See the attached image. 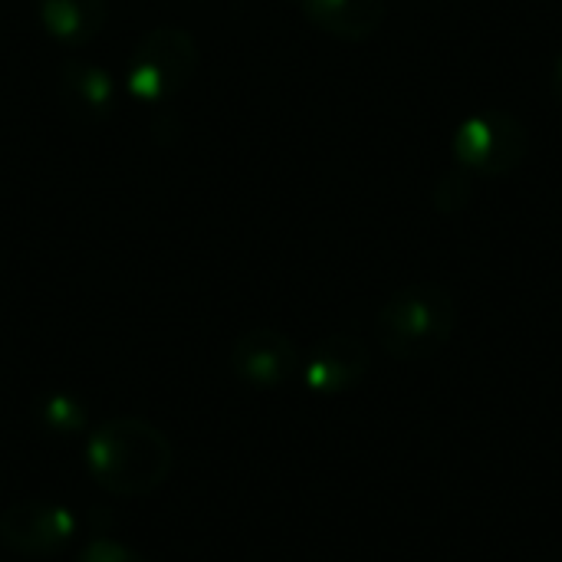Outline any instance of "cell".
<instances>
[{
  "mask_svg": "<svg viewBox=\"0 0 562 562\" xmlns=\"http://www.w3.org/2000/svg\"><path fill=\"white\" fill-rule=\"evenodd\" d=\"M36 16L59 46L82 49L102 33L109 7L105 0H36Z\"/></svg>",
  "mask_w": 562,
  "mask_h": 562,
  "instance_id": "10",
  "label": "cell"
},
{
  "mask_svg": "<svg viewBox=\"0 0 562 562\" xmlns=\"http://www.w3.org/2000/svg\"><path fill=\"white\" fill-rule=\"evenodd\" d=\"M530 128L507 109H477L451 132V155L461 171L477 178H504L524 165Z\"/></svg>",
  "mask_w": 562,
  "mask_h": 562,
  "instance_id": "4",
  "label": "cell"
},
{
  "mask_svg": "<svg viewBox=\"0 0 562 562\" xmlns=\"http://www.w3.org/2000/svg\"><path fill=\"white\" fill-rule=\"evenodd\" d=\"M0 562H3V560H0Z\"/></svg>",
  "mask_w": 562,
  "mask_h": 562,
  "instance_id": "15",
  "label": "cell"
},
{
  "mask_svg": "<svg viewBox=\"0 0 562 562\" xmlns=\"http://www.w3.org/2000/svg\"><path fill=\"white\" fill-rule=\"evenodd\" d=\"M79 533V517L66 504L23 501L0 514V543L16 557H53Z\"/></svg>",
  "mask_w": 562,
  "mask_h": 562,
  "instance_id": "5",
  "label": "cell"
},
{
  "mask_svg": "<svg viewBox=\"0 0 562 562\" xmlns=\"http://www.w3.org/2000/svg\"><path fill=\"white\" fill-rule=\"evenodd\" d=\"M454 329L458 303L438 283H412L395 290L375 316V336L398 362L435 359L451 342Z\"/></svg>",
  "mask_w": 562,
  "mask_h": 562,
  "instance_id": "2",
  "label": "cell"
},
{
  "mask_svg": "<svg viewBox=\"0 0 562 562\" xmlns=\"http://www.w3.org/2000/svg\"><path fill=\"white\" fill-rule=\"evenodd\" d=\"M56 95L63 109L79 122H99L115 105V79L99 63L69 56L56 76Z\"/></svg>",
  "mask_w": 562,
  "mask_h": 562,
  "instance_id": "8",
  "label": "cell"
},
{
  "mask_svg": "<svg viewBox=\"0 0 562 562\" xmlns=\"http://www.w3.org/2000/svg\"><path fill=\"white\" fill-rule=\"evenodd\" d=\"M293 3L316 30L346 43H362L375 36L389 13V0H293Z\"/></svg>",
  "mask_w": 562,
  "mask_h": 562,
  "instance_id": "9",
  "label": "cell"
},
{
  "mask_svg": "<svg viewBox=\"0 0 562 562\" xmlns=\"http://www.w3.org/2000/svg\"><path fill=\"white\" fill-rule=\"evenodd\" d=\"M36 425L53 438H76L86 431V408L69 392H46L36 402Z\"/></svg>",
  "mask_w": 562,
  "mask_h": 562,
  "instance_id": "11",
  "label": "cell"
},
{
  "mask_svg": "<svg viewBox=\"0 0 562 562\" xmlns=\"http://www.w3.org/2000/svg\"><path fill=\"white\" fill-rule=\"evenodd\" d=\"M92 481L115 497H148L161 491L175 468L171 441L142 418H109L86 438Z\"/></svg>",
  "mask_w": 562,
  "mask_h": 562,
  "instance_id": "1",
  "label": "cell"
},
{
  "mask_svg": "<svg viewBox=\"0 0 562 562\" xmlns=\"http://www.w3.org/2000/svg\"><path fill=\"white\" fill-rule=\"evenodd\" d=\"M300 349L280 329H247L231 346V369L250 389H280L300 372Z\"/></svg>",
  "mask_w": 562,
  "mask_h": 562,
  "instance_id": "6",
  "label": "cell"
},
{
  "mask_svg": "<svg viewBox=\"0 0 562 562\" xmlns=\"http://www.w3.org/2000/svg\"><path fill=\"white\" fill-rule=\"evenodd\" d=\"M550 92H553L557 105L562 109V49L560 56L553 59V69H550Z\"/></svg>",
  "mask_w": 562,
  "mask_h": 562,
  "instance_id": "14",
  "label": "cell"
},
{
  "mask_svg": "<svg viewBox=\"0 0 562 562\" xmlns=\"http://www.w3.org/2000/svg\"><path fill=\"white\" fill-rule=\"evenodd\" d=\"M471 194H474L471 175L458 168V171H448L441 178V184L435 188V204H438L441 214H461L471 204Z\"/></svg>",
  "mask_w": 562,
  "mask_h": 562,
  "instance_id": "12",
  "label": "cell"
},
{
  "mask_svg": "<svg viewBox=\"0 0 562 562\" xmlns=\"http://www.w3.org/2000/svg\"><path fill=\"white\" fill-rule=\"evenodd\" d=\"M201 63L198 43L181 26H151L132 46L125 92L138 105H165L194 79Z\"/></svg>",
  "mask_w": 562,
  "mask_h": 562,
  "instance_id": "3",
  "label": "cell"
},
{
  "mask_svg": "<svg viewBox=\"0 0 562 562\" xmlns=\"http://www.w3.org/2000/svg\"><path fill=\"white\" fill-rule=\"evenodd\" d=\"M372 356L359 336L333 333L319 339L300 362V379L313 395H346L359 389L369 375Z\"/></svg>",
  "mask_w": 562,
  "mask_h": 562,
  "instance_id": "7",
  "label": "cell"
},
{
  "mask_svg": "<svg viewBox=\"0 0 562 562\" xmlns=\"http://www.w3.org/2000/svg\"><path fill=\"white\" fill-rule=\"evenodd\" d=\"M76 562H148L138 550L119 543V540H109V537H95L89 543L79 547V557Z\"/></svg>",
  "mask_w": 562,
  "mask_h": 562,
  "instance_id": "13",
  "label": "cell"
}]
</instances>
